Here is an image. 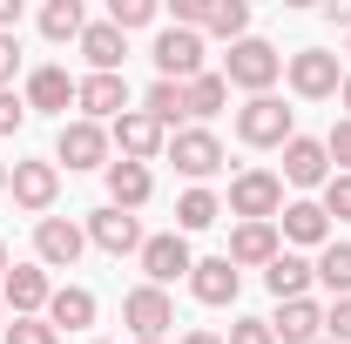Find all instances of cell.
Wrapping results in <instances>:
<instances>
[{"label": "cell", "instance_id": "25", "mask_svg": "<svg viewBox=\"0 0 351 344\" xmlns=\"http://www.w3.org/2000/svg\"><path fill=\"white\" fill-rule=\"evenodd\" d=\"M277 236H284V243H324V236H331V216H324V203H284V216H277Z\"/></svg>", "mask_w": 351, "mask_h": 344}, {"label": "cell", "instance_id": "11", "mask_svg": "<svg viewBox=\"0 0 351 344\" xmlns=\"http://www.w3.org/2000/svg\"><path fill=\"white\" fill-rule=\"evenodd\" d=\"M108 142L122 149V162H142V169H149V162H156V156L169 149V129H162L156 115H142V108H129V115L115 122V135H108Z\"/></svg>", "mask_w": 351, "mask_h": 344}, {"label": "cell", "instance_id": "50", "mask_svg": "<svg viewBox=\"0 0 351 344\" xmlns=\"http://www.w3.org/2000/svg\"><path fill=\"white\" fill-rule=\"evenodd\" d=\"M317 344H331V338H317Z\"/></svg>", "mask_w": 351, "mask_h": 344}, {"label": "cell", "instance_id": "4", "mask_svg": "<svg viewBox=\"0 0 351 344\" xmlns=\"http://www.w3.org/2000/svg\"><path fill=\"white\" fill-rule=\"evenodd\" d=\"M149 54H156V75H162V82H176V88L203 75V34H196V27H162Z\"/></svg>", "mask_w": 351, "mask_h": 344}, {"label": "cell", "instance_id": "44", "mask_svg": "<svg viewBox=\"0 0 351 344\" xmlns=\"http://www.w3.org/2000/svg\"><path fill=\"white\" fill-rule=\"evenodd\" d=\"M7 270H14V263H7V243H0V277H7Z\"/></svg>", "mask_w": 351, "mask_h": 344}, {"label": "cell", "instance_id": "12", "mask_svg": "<svg viewBox=\"0 0 351 344\" xmlns=\"http://www.w3.org/2000/svg\"><path fill=\"white\" fill-rule=\"evenodd\" d=\"M142 270H149V284H156V291H169L176 277H189V270H196V257H189V236H182V230L149 236V243H142Z\"/></svg>", "mask_w": 351, "mask_h": 344}, {"label": "cell", "instance_id": "15", "mask_svg": "<svg viewBox=\"0 0 351 344\" xmlns=\"http://www.w3.org/2000/svg\"><path fill=\"white\" fill-rule=\"evenodd\" d=\"M88 243H95V250H108V257H142V243H149V236H142V223H135L129 210H95L88 216Z\"/></svg>", "mask_w": 351, "mask_h": 344}, {"label": "cell", "instance_id": "41", "mask_svg": "<svg viewBox=\"0 0 351 344\" xmlns=\"http://www.w3.org/2000/svg\"><path fill=\"white\" fill-rule=\"evenodd\" d=\"M324 14H331V27H345V34H351V0H331Z\"/></svg>", "mask_w": 351, "mask_h": 344}, {"label": "cell", "instance_id": "33", "mask_svg": "<svg viewBox=\"0 0 351 344\" xmlns=\"http://www.w3.org/2000/svg\"><path fill=\"white\" fill-rule=\"evenodd\" d=\"M156 14H162L156 0H108V27H122V34H129V27H149Z\"/></svg>", "mask_w": 351, "mask_h": 344}, {"label": "cell", "instance_id": "26", "mask_svg": "<svg viewBox=\"0 0 351 344\" xmlns=\"http://www.w3.org/2000/svg\"><path fill=\"white\" fill-rule=\"evenodd\" d=\"M41 34H47V41H82V34H88L82 0H47V7H41Z\"/></svg>", "mask_w": 351, "mask_h": 344}, {"label": "cell", "instance_id": "8", "mask_svg": "<svg viewBox=\"0 0 351 344\" xmlns=\"http://www.w3.org/2000/svg\"><path fill=\"white\" fill-rule=\"evenodd\" d=\"M122 324L135 331V344L162 338V331L176 324V304H169V291H156V284H135L129 297H122Z\"/></svg>", "mask_w": 351, "mask_h": 344}, {"label": "cell", "instance_id": "30", "mask_svg": "<svg viewBox=\"0 0 351 344\" xmlns=\"http://www.w3.org/2000/svg\"><path fill=\"white\" fill-rule=\"evenodd\" d=\"M311 270H317V284L331 297H351V243H324V257L311 263Z\"/></svg>", "mask_w": 351, "mask_h": 344}, {"label": "cell", "instance_id": "46", "mask_svg": "<svg viewBox=\"0 0 351 344\" xmlns=\"http://www.w3.org/2000/svg\"><path fill=\"white\" fill-rule=\"evenodd\" d=\"M0 189H7V162H0Z\"/></svg>", "mask_w": 351, "mask_h": 344}, {"label": "cell", "instance_id": "35", "mask_svg": "<svg viewBox=\"0 0 351 344\" xmlns=\"http://www.w3.org/2000/svg\"><path fill=\"white\" fill-rule=\"evenodd\" d=\"M324 156L338 162V175H351V115H345V122H338L331 135H324Z\"/></svg>", "mask_w": 351, "mask_h": 344}, {"label": "cell", "instance_id": "24", "mask_svg": "<svg viewBox=\"0 0 351 344\" xmlns=\"http://www.w3.org/2000/svg\"><path fill=\"white\" fill-rule=\"evenodd\" d=\"M263 284H270V297H277V304H291V297H304L311 284H317V270H311L298 250H277V263L263 270Z\"/></svg>", "mask_w": 351, "mask_h": 344}, {"label": "cell", "instance_id": "1", "mask_svg": "<svg viewBox=\"0 0 351 344\" xmlns=\"http://www.w3.org/2000/svg\"><path fill=\"white\" fill-rule=\"evenodd\" d=\"M284 75V54L270 41H257V34H243V41L223 54V82L230 88H250V95H270V82Z\"/></svg>", "mask_w": 351, "mask_h": 344}, {"label": "cell", "instance_id": "17", "mask_svg": "<svg viewBox=\"0 0 351 344\" xmlns=\"http://www.w3.org/2000/svg\"><path fill=\"white\" fill-rule=\"evenodd\" d=\"M189 291H196V304L223 310V304H237V291H243V270H237L230 257H203L196 270H189Z\"/></svg>", "mask_w": 351, "mask_h": 344}, {"label": "cell", "instance_id": "5", "mask_svg": "<svg viewBox=\"0 0 351 344\" xmlns=\"http://www.w3.org/2000/svg\"><path fill=\"white\" fill-rule=\"evenodd\" d=\"M162 156H169V162H176V175H189L196 189H203V182L223 169V142H217L210 129H176Z\"/></svg>", "mask_w": 351, "mask_h": 344}, {"label": "cell", "instance_id": "10", "mask_svg": "<svg viewBox=\"0 0 351 344\" xmlns=\"http://www.w3.org/2000/svg\"><path fill=\"white\" fill-rule=\"evenodd\" d=\"M284 75H291V88H298L304 101H324V95H338V88H345V75H338V54H324V47H298Z\"/></svg>", "mask_w": 351, "mask_h": 344}, {"label": "cell", "instance_id": "7", "mask_svg": "<svg viewBox=\"0 0 351 344\" xmlns=\"http://www.w3.org/2000/svg\"><path fill=\"white\" fill-rule=\"evenodd\" d=\"M82 250H88L82 223H68V216H41L34 223V257H41V270H75Z\"/></svg>", "mask_w": 351, "mask_h": 344}, {"label": "cell", "instance_id": "39", "mask_svg": "<svg viewBox=\"0 0 351 344\" xmlns=\"http://www.w3.org/2000/svg\"><path fill=\"white\" fill-rule=\"evenodd\" d=\"M14 75H21V41L0 34V88H14Z\"/></svg>", "mask_w": 351, "mask_h": 344}, {"label": "cell", "instance_id": "3", "mask_svg": "<svg viewBox=\"0 0 351 344\" xmlns=\"http://www.w3.org/2000/svg\"><path fill=\"white\" fill-rule=\"evenodd\" d=\"M230 216H237V223H277V216H284V175L243 169L230 182Z\"/></svg>", "mask_w": 351, "mask_h": 344}, {"label": "cell", "instance_id": "43", "mask_svg": "<svg viewBox=\"0 0 351 344\" xmlns=\"http://www.w3.org/2000/svg\"><path fill=\"white\" fill-rule=\"evenodd\" d=\"M338 101H345V108H351V75H345V88H338Z\"/></svg>", "mask_w": 351, "mask_h": 344}, {"label": "cell", "instance_id": "6", "mask_svg": "<svg viewBox=\"0 0 351 344\" xmlns=\"http://www.w3.org/2000/svg\"><path fill=\"white\" fill-rule=\"evenodd\" d=\"M108 169V129L101 122H61L54 135V169Z\"/></svg>", "mask_w": 351, "mask_h": 344}, {"label": "cell", "instance_id": "20", "mask_svg": "<svg viewBox=\"0 0 351 344\" xmlns=\"http://www.w3.org/2000/svg\"><path fill=\"white\" fill-rule=\"evenodd\" d=\"M27 108H41V115H68V108H75V75L54 68V61L34 68V75H27Z\"/></svg>", "mask_w": 351, "mask_h": 344}, {"label": "cell", "instance_id": "36", "mask_svg": "<svg viewBox=\"0 0 351 344\" xmlns=\"http://www.w3.org/2000/svg\"><path fill=\"white\" fill-rule=\"evenodd\" d=\"M324 338H331V344H351V297H338L331 310H324Z\"/></svg>", "mask_w": 351, "mask_h": 344}, {"label": "cell", "instance_id": "13", "mask_svg": "<svg viewBox=\"0 0 351 344\" xmlns=\"http://www.w3.org/2000/svg\"><path fill=\"white\" fill-rule=\"evenodd\" d=\"M75 108H82V122H122L129 115V82L122 75H88V82H75Z\"/></svg>", "mask_w": 351, "mask_h": 344}, {"label": "cell", "instance_id": "21", "mask_svg": "<svg viewBox=\"0 0 351 344\" xmlns=\"http://www.w3.org/2000/svg\"><path fill=\"white\" fill-rule=\"evenodd\" d=\"M82 54H88V75H122L129 34H122V27H108V21H88V34H82Z\"/></svg>", "mask_w": 351, "mask_h": 344}, {"label": "cell", "instance_id": "29", "mask_svg": "<svg viewBox=\"0 0 351 344\" xmlns=\"http://www.w3.org/2000/svg\"><path fill=\"white\" fill-rule=\"evenodd\" d=\"M142 115H156L162 129H182V122H189V101H182V88H176V82H156L149 95H142Z\"/></svg>", "mask_w": 351, "mask_h": 344}, {"label": "cell", "instance_id": "28", "mask_svg": "<svg viewBox=\"0 0 351 344\" xmlns=\"http://www.w3.org/2000/svg\"><path fill=\"white\" fill-rule=\"evenodd\" d=\"M217 216H223V203L210 189H182V196H176V230H182V236H189V230H210Z\"/></svg>", "mask_w": 351, "mask_h": 344}, {"label": "cell", "instance_id": "27", "mask_svg": "<svg viewBox=\"0 0 351 344\" xmlns=\"http://www.w3.org/2000/svg\"><path fill=\"white\" fill-rule=\"evenodd\" d=\"M182 101H189V115H196V122H210V115H217L223 101H230V82H223V75H210V68H203L196 82H182Z\"/></svg>", "mask_w": 351, "mask_h": 344}, {"label": "cell", "instance_id": "48", "mask_svg": "<svg viewBox=\"0 0 351 344\" xmlns=\"http://www.w3.org/2000/svg\"><path fill=\"white\" fill-rule=\"evenodd\" d=\"M149 344H162V338H149Z\"/></svg>", "mask_w": 351, "mask_h": 344}, {"label": "cell", "instance_id": "42", "mask_svg": "<svg viewBox=\"0 0 351 344\" xmlns=\"http://www.w3.org/2000/svg\"><path fill=\"white\" fill-rule=\"evenodd\" d=\"M182 344H223V338H217V331H189Z\"/></svg>", "mask_w": 351, "mask_h": 344}, {"label": "cell", "instance_id": "45", "mask_svg": "<svg viewBox=\"0 0 351 344\" xmlns=\"http://www.w3.org/2000/svg\"><path fill=\"white\" fill-rule=\"evenodd\" d=\"M0 331H7V304H0Z\"/></svg>", "mask_w": 351, "mask_h": 344}, {"label": "cell", "instance_id": "34", "mask_svg": "<svg viewBox=\"0 0 351 344\" xmlns=\"http://www.w3.org/2000/svg\"><path fill=\"white\" fill-rule=\"evenodd\" d=\"M324 216L351 223V175H338V169H331V182H324Z\"/></svg>", "mask_w": 351, "mask_h": 344}, {"label": "cell", "instance_id": "2", "mask_svg": "<svg viewBox=\"0 0 351 344\" xmlns=\"http://www.w3.org/2000/svg\"><path fill=\"white\" fill-rule=\"evenodd\" d=\"M237 135H243L250 149H284V142L298 135V115H291L277 95H250V101L237 108Z\"/></svg>", "mask_w": 351, "mask_h": 344}, {"label": "cell", "instance_id": "49", "mask_svg": "<svg viewBox=\"0 0 351 344\" xmlns=\"http://www.w3.org/2000/svg\"><path fill=\"white\" fill-rule=\"evenodd\" d=\"M95 344H108V338H95Z\"/></svg>", "mask_w": 351, "mask_h": 344}, {"label": "cell", "instance_id": "9", "mask_svg": "<svg viewBox=\"0 0 351 344\" xmlns=\"http://www.w3.org/2000/svg\"><path fill=\"white\" fill-rule=\"evenodd\" d=\"M47 297H54V284H47L41 263H14V270L0 277V304H7V317H41Z\"/></svg>", "mask_w": 351, "mask_h": 344}, {"label": "cell", "instance_id": "40", "mask_svg": "<svg viewBox=\"0 0 351 344\" xmlns=\"http://www.w3.org/2000/svg\"><path fill=\"white\" fill-rule=\"evenodd\" d=\"M21 27V0H0V34H14Z\"/></svg>", "mask_w": 351, "mask_h": 344}, {"label": "cell", "instance_id": "16", "mask_svg": "<svg viewBox=\"0 0 351 344\" xmlns=\"http://www.w3.org/2000/svg\"><path fill=\"white\" fill-rule=\"evenodd\" d=\"M284 182H291V189H324V182H331V156H324V142L291 135V142H284Z\"/></svg>", "mask_w": 351, "mask_h": 344}, {"label": "cell", "instance_id": "18", "mask_svg": "<svg viewBox=\"0 0 351 344\" xmlns=\"http://www.w3.org/2000/svg\"><path fill=\"white\" fill-rule=\"evenodd\" d=\"M277 250H284L277 223H237V230H230V263H237V270H257V263L270 270Z\"/></svg>", "mask_w": 351, "mask_h": 344}, {"label": "cell", "instance_id": "37", "mask_svg": "<svg viewBox=\"0 0 351 344\" xmlns=\"http://www.w3.org/2000/svg\"><path fill=\"white\" fill-rule=\"evenodd\" d=\"M223 344H277V338H270V324H263V317H237Z\"/></svg>", "mask_w": 351, "mask_h": 344}, {"label": "cell", "instance_id": "23", "mask_svg": "<svg viewBox=\"0 0 351 344\" xmlns=\"http://www.w3.org/2000/svg\"><path fill=\"white\" fill-rule=\"evenodd\" d=\"M54 331H88L95 324V291H82V284H61L54 297H47V310H41Z\"/></svg>", "mask_w": 351, "mask_h": 344}, {"label": "cell", "instance_id": "47", "mask_svg": "<svg viewBox=\"0 0 351 344\" xmlns=\"http://www.w3.org/2000/svg\"><path fill=\"white\" fill-rule=\"evenodd\" d=\"M345 54H351V34H345Z\"/></svg>", "mask_w": 351, "mask_h": 344}, {"label": "cell", "instance_id": "32", "mask_svg": "<svg viewBox=\"0 0 351 344\" xmlns=\"http://www.w3.org/2000/svg\"><path fill=\"white\" fill-rule=\"evenodd\" d=\"M0 338H7V344H61V331H54L47 317H7Z\"/></svg>", "mask_w": 351, "mask_h": 344}, {"label": "cell", "instance_id": "19", "mask_svg": "<svg viewBox=\"0 0 351 344\" xmlns=\"http://www.w3.org/2000/svg\"><path fill=\"white\" fill-rule=\"evenodd\" d=\"M270 324V338L277 344H317V331H324V310L311 297H291V304H277V317H263Z\"/></svg>", "mask_w": 351, "mask_h": 344}, {"label": "cell", "instance_id": "38", "mask_svg": "<svg viewBox=\"0 0 351 344\" xmlns=\"http://www.w3.org/2000/svg\"><path fill=\"white\" fill-rule=\"evenodd\" d=\"M27 122V95H14V88H0V135H14Z\"/></svg>", "mask_w": 351, "mask_h": 344}, {"label": "cell", "instance_id": "22", "mask_svg": "<svg viewBox=\"0 0 351 344\" xmlns=\"http://www.w3.org/2000/svg\"><path fill=\"white\" fill-rule=\"evenodd\" d=\"M156 196V175L142 169V162H108V210H142Z\"/></svg>", "mask_w": 351, "mask_h": 344}, {"label": "cell", "instance_id": "31", "mask_svg": "<svg viewBox=\"0 0 351 344\" xmlns=\"http://www.w3.org/2000/svg\"><path fill=\"white\" fill-rule=\"evenodd\" d=\"M203 27H210V34H223V41L237 47L243 34H250V7H243V0H210V14H203Z\"/></svg>", "mask_w": 351, "mask_h": 344}, {"label": "cell", "instance_id": "14", "mask_svg": "<svg viewBox=\"0 0 351 344\" xmlns=\"http://www.w3.org/2000/svg\"><path fill=\"white\" fill-rule=\"evenodd\" d=\"M7 189H14L21 210L47 216V210H54V196H61V169H54V162H14V169H7Z\"/></svg>", "mask_w": 351, "mask_h": 344}]
</instances>
